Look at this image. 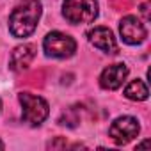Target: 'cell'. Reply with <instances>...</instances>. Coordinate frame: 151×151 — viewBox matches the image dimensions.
<instances>
[{"mask_svg":"<svg viewBox=\"0 0 151 151\" xmlns=\"http://www.w3.org/2000/svg\"><path fill=\"white\" fill-rule=\"evenodd\" d=\"M87 39L96 46L100 48L101 52L105 53H117L119 48H117V43L114 39V34L107 29V27H94L87 32Z\"/></svg>","mask_w":151,"mask_h":151,"instance_id":"obj_7","label":"cell"},{"mask_svg":"<svg viewBox=\"0 0 151 151\" xmlns=\"http://www.w3.org/2000/svg\"><path fill=\"white\" fill-rule=\"evenodd\" d=\"M45 52L50 57H57V59H66L71 57L77 50V43H75L73 37H69L68 34L62 32H50L45 37Z\"/></svg>","mask_w":151,"mask_h":151,"instance_id":"obj_4","label":"cell"},{"mask_svg":"<svg viewBox=\"0 0 151 151\" xmlns=\"http://www.w3.org/2000/svg\"><path fill=\"white\" fill-rule=\"evenodd\" d=\"M147 87L142 80H133L128 84V87L124 89V96L133 100V101H144L147 98Z\"/></svg>","mask_w":151,"mask_h":151,"instance_id":"obj_10","label":"cell"},{"mask_svg":"<svg viewBox=\"0 0 151 151\" xmlns=\"http://www.w3.org/2000/svg\"><path fill=\"white\" fill-rule=\"evenodd\" d=\"M20 103L23 107V121L37 126L48 117V103L30 93H20Z\"/></svg>","mask_w":151,"mask_h":151,"instance_id":"obj_3","label":"cell"},{"mask_svg":"<svg viewBox=\"0 0 151 151\" xmlns=\"http://www.w3.org/2000/svg\"><path fill=\"white\" fill-rule=\"evenodd\" d=\"M20 84L22 86H27V87H41L45 84V71L43 69H37V71H32V73L25 75Z\"/></svg>","mask_w":151,"mask_h":151,"instance_id":"obj_11","label":"cell"},{"mask_svg":"<svg viewBox=\"0 0 151 151\" xmlns=\"http://www.w3.org/2000/svg\"><path fill=\"white\" fill-rule=\"evenodd\" d=\"M112 140L119 146H124L128 144L130 140H133L139 133V123L135 117H130V116H124V117H119L112 123L110 130H109Z\"/></svg>","mask_w":151,"mask_h":151,"instance_id":"obj_5","label":"cell"},{"mask_svg":"<svg viewBox=\"0 0 151 151\" xmlns=\"http://www.w3.org/2000/svg\"><path fill=\"white\" fill-rule=\"evenodd\" d=\"M116 11H128L132 7V0H109Z\"/></svg>","mask_w":151,"mask_h":151,"instance_id":"obj_12","label":"cell"},{"mask_svg":"<svg viewBox=\"0 0 151 151\" xmlns=\"http://www.w3.org/2000/svg\"><path fill=\"white\" fill-rule=\"evenodd\" d=\"M37 53V46L36 45H20L13 50L11 59H9V66L13 71H22L25 69L36 57Z\"/></svg>","mask_w":151,"mask_h":151,"instance_id":"obj_9","label":"cell"},{"mask_svg":"<svg viewBox=\"0 0 151 151\" xmlns=\"http://www.w3.org/2000/svg\"><path fill=\"white\" fill-rule=\"evenodd\" d=\"M62 14L73 25L91 23L98 16V0H64Z\"/></svg>","mask_w":151,"mask_h":151,"instance_id":"obj_2","label":"cell"},{"mask_svg":"<svg viewBox=\"0 0 151 151\" xmlns=\"http://www.w3.org/2000/svg\"><path fill=\"white\" fill-rule=\"evenodd\" d=\"M0 149H4V142L2 140H0Z\"/></svg>","mask_w":151,"mask_h":151,"instance_id":"obj_14","label":"cell"},{"mask_svg":"<svg viewBox=\"0 0 151 151\" xmlns=\"http://www.w3.org/2000/svg\"><path fill=\"white\" fill-rule=\"evenodd\" d=\"M119 32H121V37L124 43L128 45H139L146 39V29L144 25L135 18V16H126L121 20V25H119Z\"/></svg>","mask_w":151,"mask_h":151,"instance_id":"obj_6","label":"cell"},{"mask_svg":"<svg viewBox=\"0 0 151 151\" xmlns=\"http://www.w3.org/2000/svg\"><path fill=\"white\" fill-rule=\"evenodd\" d=\"M126 75H128V68L124 64H112V66L103 69L101 77H100V86L103 89L114 91V89L121 87V84L126 78Z\"/></svg>","mask_w":151,"mask_h":151,"instance_id":"obj_8","label":"cell"},{"mask_svg":"<svg viewBox=\"0 0 151 151\" xmlns=\"http://www.w3.org/2000/svg\"><path fill=\"white\" fill-rule=\"evenodd\" d=\"M41 16V4L37 0H23L9 16V30L14 37H27L36 30Z\"/></svg>","mask_w":151,"mask_h":151,"instance_id":"obj_1","label":"cell"},{"mask_svg":"<svg viewBox=\"0 0 151 151\" xmlns=\"http://www.w3.org/2000/svg\"><path fill=\"white\" fill-rule=\"evenodd\" d=\"M140 13H142L144 20H146V22H149V2H146V4H142V6H140Z\"/></svg>","mask_w":151,"mask_h":151,"instance_id":"obj_13","label":"cell"}]
</instances>
